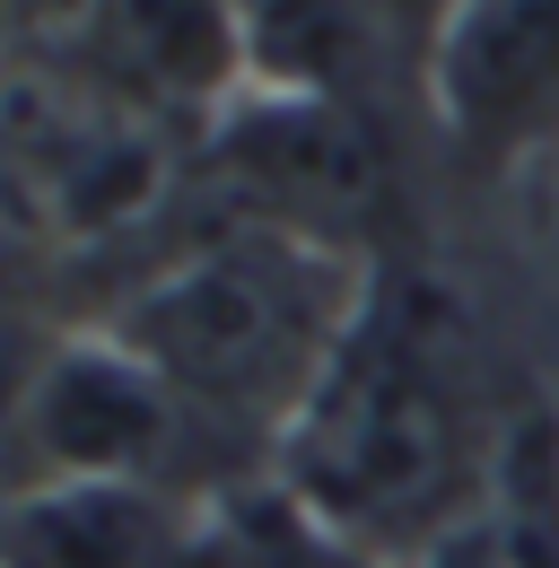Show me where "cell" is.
<instances>
[{
	"label": "cell",
	"mask_w": 559,
	"mask_h": 568,
	"mask_svg": "<svg viewBox=\"0 0 559 568\" xmlns=\"http://www.w3.org/2000/svg\"><path fill=\"white\" fill-rule=\"evenodd\" d=\"M272 481L385 568H419L498 490L472 333L446 288L376 272L333 376L280 428Z\"/></svg>",
	"instance_id": "cell-1"
},
{
	"label": "cell",
	"mask_w": 559,
	"mask_h": 568,
	"mask_svg": "<svg viewBox=\"0 0 559 568\" xmlns=\"http://www.w3.org/2000/svg\"><path fill=\"white\" fill-rule=\"evenodd\" d=\"M367 288L376 272L358 254L280 227H218L210 245L149 272L105 333H123L210 428L280 446V428L306 412L358 333Z\"/></svg>",
	"instance_id": "cell-2"
},
{
	"label": "cell",
	"mask_w": 559,
	"mask_h": 568,
	"mask_svg": "<svg viewBox=\"0 0 559 568\" xmlns=\"http://www.w3.org/2000/svg\"><path fill=\"white\" fill-rule=\"evenodd\" d=\"M166 132L70 53H0V193L53 245H105L149 219L175 166Z\"/></svg>",
	"instance_id": "cell-3"
},
{
	"label": "cell",
	"mask_w": 559,
	"mask_h": 568,
	"mask_svg": "<svg viewBox=\"0 0 559 568\" xmlns=\"http://www.w3.org/2000/svg\"><path fill=\"white\" fill-rule=\"evenodd\" d=\"M202 184L227 202V227H280V236H306L333 254H358L394 202L376 105L272 97V88L210 123Z\"/></svg>",
	"instance_id": "cell-4"
},
{
	"label": "cell",
	"mask_w": 559,
	"mask_h": 568,
	"mask_svg": "<svg viewBox=\"0 0 559 568\" xmlns=\"http://www.w3.org/2000/svg\"><path fill=\"white\" fill-rule=\"evenodd\" d=\"M210 437H227V428H210L123 333L53 342L35 367L27 420H18V446L35 455L27 481H140V490H175V498H202V507H210V481L184 455Z\"/></svg>",
	"instance_id": "cell-5"
},
{
	"label": "cell",
	"mask_w": 559,
	"mask_h": 568,
	"mask_svg": "<svg viewBox=\"0 0 559 568\" xmlns=\"http://www.w3.org/2000/svg\"><path fill=\"white\" fill-rule=\"evenodd\" d=\"M419 79L455 149H516L559 105V0H455Z\"/></svg>",
	"instance_id": "cell-6"
},
{
	"label": "cell",
	"mask_w": 559,
	"mask_h": 568,
	"mask_svg": "<svg viewBox=\"0 0 559 568\" xmlns=\"http://www.w3.org/2000/svg\"><path fill=\"white\" fill-rule=\"evenodd\" d=\"M62 53L157 123H218L227 79L245 71L236 0H96Z\"/></svg>",
	"instance_id": "cell-7"
},
{
	"label": "cell",
	"mask_w": 559,
	"mask_h": 568,
	"mask_svg": "<svg viewBox=\"0 0 559 568\" xmlns=\"http://www.w3.org/2000/svg\"><path fill=\"white\" fill-rule=\"evenodd\" d=\"M202 498L140 481H18L0 568H193Z\"/></svg>",
	"instance_id": "cell-8"
},
{
	"label": "cell",
	"mask_w": 559,
	"mask_h": 568,
	"mask_svg": "<svg viewBox=\"0 0 559 568\" xmlns=\"http://www.w3.org/2000/svg\"><path fill=\"white\" fill-rule=\"evenodd\" d=\"M236 36H245V71L272 97L367 105L376 62H394L367 0H236Z\"/></svg>",
	"instance_id": "cell-9"
},
{
	"label": "cell",
	"mask_w": 559,
	"mask_h": 568,
	"mask_svg": "<svg viewBox=\"0 0 559 568\" xmlns=\"http://www.w3.org/2000/svg\"><path fill=\"white\" fill-rule=\"evenodd\" d=\"M96 0H0V53H62Z\"/></svg>",
	"instance_id": "cell-10"
},
{
	"label": "cell",
	"mask_w": 559,
	"mask_h": 568,
	"mask_svg": "<svg viewBox=\"0 0 559 568\" xmlns=\"http://www.w3.org/2000/svg\"><path fill=\"white\" fill-rule=\"evenodd\" d=\"M367 9H376L385 53H394V62H419V71H428V44H437L446 18H455V0H367Z\"/></svg>",
	"instance_id": "cell-11"
},
{
	"label": "cell",
	"mask_w": 559,
	"mask_h": 568,
	"mask_svg": "<svg viewBox=\"0 0 559 568\" xmlns=\"http://www.w3.org/2000/svg\"><path fill=\"white\" fill-rule=\"evenodd\" d=\"M9 498H18V473H0V516H9Z\"/></svg>",
	"instance_id": "cell-12"
}]
</instances>
